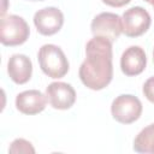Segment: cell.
<instances>
[{
	"label": "cell",
	"mask_w": 154,
	"mask_h": 154,
	"mask_svg": "<svg viewBox=\"0 0 154 154\" xmlns=\"http://www.w3.org/2000/svg\"><path fill=\"white\" fill-rule=\"evenodd\" d=\"M112 117L122 124H131L142 114V103L138 97L123 94L117 96L111 105Z\"/></svg>",
	"instance_id": "4"
},
{
	"label": "cell",
	"mask_w": 154,
	"mask_h": 154,
	"mask_svg": "<svg viewBox=\"0 0 154 154\" xmlns=\"http://www.w3.org/2000/svg\"><path fill=\"white\" fill-rule=\"evenodd\" d=\"M7 73L16 84H25L32 73L31 60L24 54H13L7 63Z\"/></svg>",
	"instance_id": "11"
},
{
	"label": "cell",
	"mask_w": 154,
	"mask_h": 154,
	"mask_svg": "<svg viewBox=\"0 0 154 154\" xmlns=\"http://www.w3.org/2000/svg\"><path fill=\"white\" fill-rule=\"evenodd\" d=\"M146 2H148V4H150L153 7H154V0H144Z\"/></svg>",
	"instance_id": "16"
},
{
	"label": "cell",
	"mask_w": 154,
	"mask_h": 154,
	"mask_svg": "<svg viewBox=\"0 0 154 154\" xmlns=\"http://www.w3.org/2000/svg\"><path fill=\"white\" fill-rule=\"evenodd\" d=\"M153 61H154V51H153Z\"/></svg>",
	"instance_id": "18"
},
{
	"label": "cell",
	"mask_w": 154,
	"mask_h": 154,
	"mask_svg": "<svg viewBox=\"0 0 154 154\" xmlns=\"http://www.w3.org/2000/svg\"><path fill=\"white\" fill-rule=\"evenodd\" d=\"M134 150L143 154H154V123L142 129L135 137Z\"/></svg>",
	"instance_id": "12"
},
{
	"label": "cell",
	"mask_w": 154,
	"mask_h": 154,
	"mask_svg": "<svg viewBox=\"0 0 154 154\" xmlns=\"http://www.w3.org/2000/svg\"><path fill=\"white\" fill-rule=\"evenodd\" d=\"M64 24V14L57 7H45L34 14V25L38 34L52 36L57 34Z\"/></svg>",
	"instance_id": "7"
},
{
	"label": "cell",
	"mask_w": 154,
	"mask_h": 154,
	"mask_svg": "<svg viewBox=\"0 0 154 154\" xmlns=\"http://www.w3.org/2000/svg\"><path fill=\"white\" fill-rule=\"evenodd\" d=\"M25 1H30V2H38V1H46V0H25Z\"/></svg>",
	"instance_id": "17"
},
{
	"label": "cell",
	"mask_w": 154,
	"mask_h": 154,
	"mask_svg": "<svg viewBox=\"0 0 154 154\" xmlns=\"http://www.w3.org/2000/svg\"><path fill=\"white\" fill-rule=\"evenodd\" d=\"M47 96L36 89L25 90L17 95L16 97V108L28 116H34L41 113L47 105Z\"/></svg>",
	"instance_id": "10"
},
{
	"label": "cell",
	"mask_w": 154,
	"mask_h": 154,
	"mask_svg": "<svg viewBox=\"0 0 154 154\" xmlns=\"http://www.w3.org/2000/svg\"><path fill=\"white\" fill-rule=\"evenodd\" d=\"M152 18L147 10L141 6L130 7L122 16L123 32L128 37H138L150 26Z\"/></svg>",
	"instance_id": "5"
},
{
	"label": "cell",
	"mask_w": 154,
	"mask_h": 154,
	"mask_svg": "<svg viewBox=\"0 0 154 154\" xmlns=\"http://www.w3.org/2000/svg\"><path fill=\"white\" fill-rule=\"evenodd\" d=\"M112 42L94 36L85 45V59L79 66L81 82L91 90L105 89L112 81Z\"/></svg>",
	"instance_id": "1"
},
{
	"label": "cell",
	"mask_w": 154,
	"mask_h": 154,
	"mask_svg": "<svg viewBox=\"0 0 154 154\" xmlns=\"http://www.w3.org/2000/svg\"><path fill=\"white\" fill-rule=\"evenodd\" d=\"M147 65V57L140 46H130L120 58V69L125 76H137L142 73Z\"/></svg>",
	"instance_id": "9"
},
{
	"label": "cell",
	"mask_w": 154,
	"mask_h": 154,
	"mask_svg": "<svg viewBox=\"0 0 154 154\" xmlns=\"http://www.w3.org/2000/svg\"><path fill=\"white\" fill-rule=\"evenodd\" d=\"M90 29L94 36L103 37L111 42H114L123 32L122 17L112 12L99 13L94 17Z\"/></svg>",
	"instance_id": "6"
},
{
	"label": "cell",
	"mask_w": 154,
	"mask_h": 154,
	"mask_svg": "<svg viewBox=\"0 0 154 154\" xmlns=\"http://www.w3.org/2000/svg\"><path fill=\"white\" fill-rule=\"evenodd\" d=\"M8 152L10 153H25V154L30 153V154H34L35 149L29 141H26L24 138H17L11 143Z\"/></svg>",
	"instance_id": "13"
},
{
	"label": "cell",
	"mask_w": 154,
	"mask_h": 154,
	"mask_svg": "<svg viewBox=\"0 0 154 154\" xmlns=\"http://www.w3.org/2000/svg\"><path fill=\"white\" fill-rule=\"evenodd\" d=\"M30 28L25 19L17 14L2 16L0 22V42L4 46H20L29 38Z\"/></svg>",
	"instance_id": "3"
},
{
	"label": "cell",
	"mask_w": 154,
	"mask_h": 154,
	"mask_svg": "<svg viewBox=\"0 0 154 154\" xmlns=\"http://www.w3.org/2000/svg\"><path fill=\"white\" fill-rule=\"evenodd\" d=\"M37 60L42 72L51 78H61L70 69L65 53L55 45H43L38 49Z\"/></svg>",
	"instance_id": "2"
},
{
	"label": "cell",
	"mask_w": 154,
	"mask_h": 154,
	"mask_svg": "<svg viewBox=\"0 0 154 154\" xmlns=\"http://www.w3.org/2000/svg\"><path fill=\"white\" fill-rule=\"evenodd\" d=\"M142 91H143V95L146 96V99L148 101H150L152 103H154V76L149 77L144 82Z\"/></svg>",
	"instance_id": "14"
},
{
	"label": "cell",
	"mask_w": 154,
	"mask_h": 154,
	"mask_svg": "<svg viewBox=\"0 0 154 154\" xmlns=\"http://www.w3.org/2000/svg\"><path fill=\"white\" fill-rule=\"evenodd\" d=\"M46 96L49 105L55 109H69L76 101V91L71 84L53 82L46 88Z\"/></svg>",
	"instance_id": "8"
},
{
	"label": "cell",
	"mask_w": 154,
	"mask_h": 154,
	"mask_svg": "<svg viewBox=\"0 0 154 154\" xmlns=\"http://www.w3.org/2000/svg\"><path fill=\"white\" fill-rule=\"evenodd\" d=\"M131 0H102L103 4H106L107 6L111 7H123L125 5H128Z\"/></svg>",
	"instance_id": "15"
}]
</instances>
